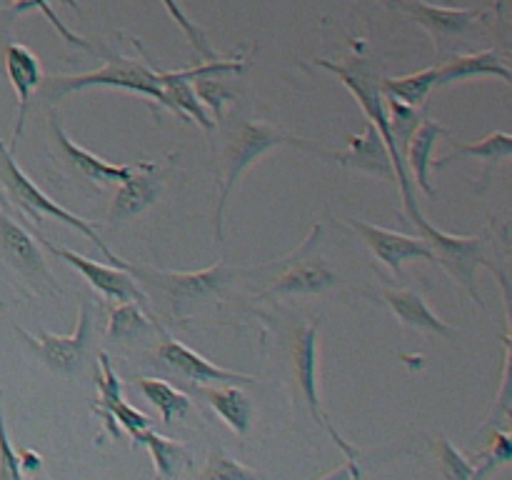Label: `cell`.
Segmentation results:
<instances>
[{
	"label": "cell",
	"mask_w": 512,
	"mask_h": 480,
	"mask_svg": "<svg viewBox=\"0 0 512 480\" xmlns=\"http://www.w3.org/2000/svg\"><path fill=\"white\" fill-rule=\"evenodd\" d=\"M278 145H293V148L308 150V153L318 155V158L330 160L328 150L315 145L313 140L298 138V135L285 133V130L273 128V125L268 123H260V120H243V123L230 133V140L228 145H225L223 153V168H220L218 180V208H215V240H218V243L223 240L225 210H228L235 183H238L240 175H243L250 165L258 163V158H263L268 150L278 148Z\"/></svg>",
	"instance_id": "cell-1"
},
{
	"label": "cell",
	"mask_w": 512,
	"mask_h": 480,
	"mask_svg": "<svg viewBox=\"0 0 512 480\" xmlns=\"http://www.w3.org/2000/svg\"><path fill=\"white\" fill-rule=\"evenodd\" d=\"M128 273L133 275L135 283L150 288V293L178 320L190 318V313H195L200 305L220 298L223 290L235 280V268L228 263H215L213 268L198 270V273H173V270L128 263Z\"/></svg>",
	"instance_id": "cell-2"
},
{
	"label": "cell",
	"mask_w": 512,
	"mask_h": 480,
	"mask_svg": "<svg viewBox=\"0 0 512 480\" xmlns=\"http://www.w3.org/2000/svg\"><path fill=\"white\" fill-rule=\"evenodd\" d=\"M315 65H320V68L338 75L340 83L355 95V100H358L360 108L365 110L370 123H373L375 128H378V133L383 135L385 145H388L390 150V158H393L395 183L400 185V195H403L405 210H408V215H403V223H418V220L423 218V213H420V205L418 200H415L413 180H410L408 168H405V160L400 158L398 148H395L393 133H390L388 108H385V93L383 88H380V78L373 73V68H370L368 63H363V60H353L350 65H338V63H330V60L325 58H318L315 60Z\"/></svg>",
	"instance_id": "cell-3"
},
{
	"label": "cell",
	"mask_w": 512,
	"mask_h": 480,
	"mask_svg": "<svg viewBox=\"0 0 512 480\" xmlns=\"http://www.w3.org/2000/svg\"><path fill=\"white\" fill-rule=\"evenodd\" d=\"M0 183H3V188L8 190V200H5V203H13L15 208L25 215V218L35 220V225H40V220L43 218L60 220V223H65L68 228L78 230L80 235H85V238H88L90 243H93L95 248L105 255V260H108L110 265L128 270V263H125L120 255H115L113 250L105 245V240H100L98 230H95L93 225H88L83 218H78L75 213L65 210L63 205L55 203L50 195H45L43 190H40L38 185H35L33 180H30L28 175L18 168V163H15V158H13V150L5 148L3 140H0Z\"/></svg>",
	"instance_id": "cell-4"
},
{
	"label": "cell",
	"mask_w": 512,
	"mask_h": 480,
	"mask_svg": "<svg viewBox=\"0 0 512 480\" xmlns=\"http://www.w3.org/2000/svg\"><path fill=\"white\" fill-rule=\"evenodd\" d=\"M390 8L400 10L405 18L428 30L440 60L463 53L475 38H480L485 25H488V15L493 13V5H485V8L443 5L440 8V5L423 3V0H390Z\"/></svg>",
	"instance_id": "cell-5"
},
{
	"label": "cell",
	"mask_w": 512,
	"mask_h": 480,
	"mask_svg": "<svg viewBox=\"0 0 512 480\" xmlns=\"http://www.w3.org/2000/svg\"><path fill=\"white\" fill-rule=\"evenodd\" d=\"M85 88H123L130 93H140L145 98H153L163 105V83H160V70L150 68L148 55L143 50V58H128V55H113L100 70L85 75H63V78H50L45 83V98L50 103H60L65 95L78 93Z\"/></svg>",
	"instance_id": "cell-6"
},
{
	"label": "cell",
	"mask_w": 512,
	"mask_h": 480,
	"mask_svg": "<svg viewBox=\"0 0 512 480\" xmlns=\"http://www.w3.org/2000/svg\"><path fill=\"white\" fill-rule=\"evenodd\" d=\"M415 225L420 238L433 248L435 263L443 265L445 273L453 275L460 285L470 293V298L483 308V295L478 288V268H488L493 273H498V265L488 260V235H450L443 230L433 228L430 223H425V218H420Z\"/></svg>",
	"instance_id": "cell-7"
},
{
	"label": "cell",
	"mask_w": 512,
	"mask_h": 480,
	"mask_svg": "<svg viewBox=\"0 0 512 480\" xmlns=\"http://www.w3.org/2000/svg\"><path fill=\"white\" fill-rule=\"evenodd\" d=\"M93 303L90 300H80V313L75 330L70 335H53L48 330L40 328L38 335H30L28 330H23L20 325H15V333L20 335L25 345L35 353V358L45 365V368L55 370L60 375H78L85 368V360H88L90 343H93Z\"/></svg>",
	"instance_id": "cell-8"
},
{
	"label": "cell",
	"mask_w": 512,
	"mask_h": 480,
	"mask_svg": "<svg viewBox=\"0 0 512 480\" xmlns=\"http://www.w3.org/2000/svg\"><path fill=\"white\" fill-rule=\"evenodd\" d=\"M0 253L35 295H60V285L55 283L35 235L15 223L3 210H0Z\"/></svg>",
	"instance_id": "cell-9"
},
{
	"label": "cell",
	"mask_w": 512,
	"mask_h": 480,
	"mask_svg": "<svg viewBox=\"0 0 512 480\" xmlns=\"http://www.w3.org/2000/svg\"><path fill=\"white\" fill-rule=\"evenodd\" d=\"M178 153L168 155L165 163L158 160H138V168L128 180L118 183V193H115L113 205L108 210L110 225H120L125 220L135 218V215L145 213L158 203L160 193L165 188V180L173 173Z\"/></svg>",
	"instance_id": "cell-10"
},
{
	"label": "cell",
	"mask_w": 512,
	"mask_h": 480,
	"mask_svg": "<svg viewBox=\"0 0 512 480\" xmlns=\"http://www.w3.org/2000/svg\"><path fill=\"white\" fill-rule=\"evenodd\" d=\"M30 233L35 235V240H38V243L43 245L48 253H53L55 258H60V260H65L68 265H73V268L78 270V273L83 275V278L88 280V283L93 285V288L98 290L103 298L113 300V303L135 300V303H140V305H148V295H145V290L135 283V278L128 273V270L115 268V265H100V263H95V260L85 258V255L75 253V250L53 245L43 233H40L38 228H33Z\"/></svg>",
	"instance_id": "cell-11"
},
{
	"label": "cell",
	"mask_w": 512,
	"mask_h": 480,
	"mask_svg": "<svg viewBox=\"0 0 512 480\" xmlns=\"http://www.w3.org/2000/svg\"><path fill=\"white\" fill-rule=\"evenodd\" d=\"M48 128H50V140H53V148H55V158L75 173L78 178L88 180L93 185H118L123 180H128L130 175L135 173L138 163H130V165H113L108 160L98 158L93 155L90 150L80 148L70 140V135L65 133L63 123H60L58 113L55 108L48 110Z\"/></svg>",
	"instance_id": "cell-12"
},
{
	"label": "cell",
	"mask_w": 512,
	"mask_h": 480,
	"mask_svg": "<svg viewBox=\"0 0 512 480\" xmlns=\"http://www.w3.org/2000/svg\"><path fill=\"white\" fill-rule=\"evenodd\" d=\"M153 325L158 328L160 333V343L155 348V358H158V365H163L165 370L175 373L178 378L188 380V383L195 385H215V383H235V385H245L253 383L255 375H245V373H235V370H225L213 365L210 360H205L203 355H198L195 350L185 348L183 343H178L175 338H170L165 333L163 325L153 318Z\"/></svg>",
	"instance_id": "cell-13"
},
{
	"label": "cell",
	"mask_w": 512,
	"mask_h": 480,
	"mask_svg": "<svg viewBox=\"0 0 512 480\" xmlns=\"http://www.w3.org/2000/svg\"><path fill=\"white\" fill-rule=\"evenodd\" d=\"M295 370H298V383L303 390V398L308 400V408L313 413L315 423L328 435H333L335 445L348 455V460H358V450L330 425L328 415H325L323 405H320V390H318V323L305 325L298 335V345H295Z\"/></svg>",
	"instance_id": "cell-14"
},
{
	"label": "cell",
	"mask_w": 512,
	"mask_h": 480,
	"mask_svg": "<svg viewBox=\"0 0 512 480\" xmlns=\"http://www.w3.org/2000/svg\"><path fill=\"white\" fill-rule=\"evenodd\" d=\"M348 225L360 235V240L368 245L370 253H373L380 263L388 265L395 275H400L403 263H408V260H425V263H435L433 248H430L420 235L385 230V228H378V225L363 223V220L358 218H350Z\"/></svg>",
	"instance_id": "cell-15"
},
{
	"label": "cell",
	"mask_w": 512,
	"mask_h": 480,
	"mask_svg": "<svg viewBox=\"0 0 512 480\" xmlns=\"http://www.w3.org/2000/svg\"><path fill=\"white\" fill-rule=\"evenodd\" d=\"M330 163L340 165V168L363 170V173L383 178L388 183H395V168L390 150L385 145L383 135L378 133L373 123L368 120L365 130L360 135H350L348 148L340 153H330Z\"/></svg>",
	"instance_id": "cell-16"
},
{
	"label": "cell",
	"mask_w": 512,
	"mask_h": 480,
	"mask_svg": "<svg viewBox=\"0 0 512 480\" xmlns=\"http://www.w3.org/2000/svg\"><path fill=\"white\" fill-rule=\"evenodd\" d=\"M448 143H450V153L443 155V158L430 163V170H443L448 168L450 163L455 160H463V158H478L483 163V175H480V185L475 190L483 193L485 188L490 185L493 180V173L505 163V160L512 155V135L503 133V130H495V133L485 135L483 140L478 143H460V140H453V135H448Z\"/></svg>",
	"instance_id": "cell-17"
},
{
	"label": "cell",
	"mask_w": 512,
	"mask_h": 480,
	"mask_svg": "<svg viewBox=\"0 0 512 480\" xmlns=\"http://www.w3.org/2000/svg\"><path fill=\"white\" fill-rule=\"evenodd\" d=\"M470 78H498L505 85L512 83V73L508 65V53L500 48L480 50V53H458L438 65V80L435 88H448Z\"/></svg>",
	"instance_id": "cell-18"
},
{
	"label": "cell",
	"mask_w": 512,
	"mask_h": 480,
	"mask_svg": "<svg viewBox=\"0 0 512 480\" xmlns=\"http://www.w3.org/2000/svg\"><path fill=\"white\" fill-rule=\"evenodd\" d=\"M5 70H8L10 85L18 93V113H15V130H13V145L10 150L15 153V145H18L20 135H23L25 118H28L30 108V95L40 88L43 83V68H40V60L33 50H28L20 43H10L5 48Z\"/></svg>",
	"instance_id": "cell-19"
},
{
	"label": "cell",
	"mask_w": 512,
	"mask_h": 480,
	"mask_svg": "<svg viewBox=\"0 0 512 480\" xmlns=\"http://www.w3.org/2000/svg\"><path fill=\"white\" fill-rule=\"evenodd\" d=\"M160 83H163V105L173 110L185 123H198L205 133H213L215 120L210 118L205 105L200 103L198 93L193 88V75L190 68L185 70H160Z\"/></svg>",
	"instance_id": "cell-20"
},
{
	"label": "cell",
	"mask_w": 512,
	"mask_h": 480,
	"mask_svg": "<svg viewBox=\"0 0 512 480\" xmlns=\"http://www.w3.org/2000/svg\"><path fill=\"white\" fill-rule=\"evenodd\" d=\"M383 300L390 305L395 318L405 325V328L415 330V333L425 335H440V338H450L453 328L445 320H440L433 310L428 308L425 298L415 290H398V288H383Z\"/></svg>",
	"instance_id": "cell-21"
},
{
	"label": "cell",
	"mask_w": 512,
	"mask_h": 480,
	"mask_svg": "<svg viewBox=\"0 0 512 480\" xmlns=\"http://www.w3.org/2000/svg\"><path fill=\"white\" fill-rule=\"evenodd\" d=\"M340 280L323 260H298L290 265L268 290L265 295H315L323 290L335 288Z\"/></svg>",
	"instance_id": "cell-22"
},
{
	"label": "cell",
	"mask_w": 512,
	"mask_h": 480,
	"mask_svg": "<svg viewBox=\"0 0 512 480\" xmlns=\"http://www.w3.org/2000/svg\"><path fill=\"white\" fill-rule=\"evenodd\" d=\"M448 128L433 118H425L415 135L410 138L408 150H405V168L408 173H415L420 190L425 198H435V188L430 185V163H433V150L440 138H448Z\"/></svg>",
	"instance_id": "cell-23"
},
{
	"label": "cell",
	"mask_w": 512,
	"mask_h": 480,
	"mask_svg": "<svg viewBox=\"0 0 512 480\" xmlns=\"http://www.w3.org/2000/svg\"><path fill=\"white\" fill-rule=\"evenodd\" d=\"M205 400L210 403V408L220 415L228 428H233V433L245 435L253 425V403H250L248 395L238 388L235 383H215L205 385L203 388Z\"/></svg>",
	"instance_id": "cell-24"
},
{
	"label": "cell",
	"mask_w": 512,
	"mask_h": 480,
	"mask_svg": "<svg viewBox=\"0 0 512 480\" xmlns=\"http://www.w3.org/2000/svg\"><path fill=\"white\" fill-rule=\"evenodd\" d=\"M135 443L145 445L150 450V458L155 463V475L160 480H168V478H178L180 470L188 465L190 453H188V445L178 443L173 438H165V435L155 433V430H143V433L135 438Z\"/></svg>",
	"instance_id": "cell-25"
},
{
	"label": "cell",
	"mask_w": 512,
	"mask_h": 480,
	"mask_svg": "<svg viewBox=\"0 0 512 480\" xmlns=\"http://www.w3.org/2000/svg\"><path fill=\"white\" fill-rule=\"evenodd\" d=\"M385 108H388L390 133H393L395 148H398L400 158L405 160V150H408L410 138H413L415 130L420 128V123L428 118V103L408 105V103H403V100H398V98H393V95L385 93Z\"/></svg>",
	"instance_id": "cell-26"
},
{
	"label": "cell",
	"mask_w": 512,
	"mask_h": 480,
	"mask_svg": "<svg viewBox=\"0 0 512 480\" xmlns=\"http://www.w3.org/2000/svg\"><path fill=\"white\" fill-rule=\"evenodd\" d=\"M138 388L140 393L145 395V400L160 410V420H163L165 425H173V420L183 418V415L190 410L188 395L180 393L178 388L168 385L165 380L140 378Z\"/></svg>",
	"instance_id": "cell-27"
},
{
	"label": "cell",
	"mask_w": 512,
	"mask_h": 480,
	"mask_svg": "<svg viewBox=\"0 0 512 480\" xmlns=\"http://www.w3.org/2000/svg\"><path fill=\"white\" fill-rule=\"evenodd\" d=\"M153 323L143 315V305L135 300H125L110 310L108 340L110 343H133L150 333Z\"/></svg>",
	"instance_id": "cell-28"
},
{
	"label": "cell",
	"mask_w": 512,
	"mask_h": 480,
	"mask_svg": "<svg viewBox=\"0 0 512 480\" xmlns=\"http://www.w3.org/2000/svg\"><path fill=\"white\" fill-rule=\"evenodd\" d=\"M435 80H438V65L420 70V73L403 75V78H380V88H383V93L393 95V98L403 100L408 105H423L428 103V95L435 88Z\"/></svg>",
	"instance_id": "cell-29"
},
{
	"label": "cell",
	"mask_w": 512,
	"mask_h": 480,
	"mask_svg": "<svg viewBox=\"0 0 512 480\" xmlns=\"http://www.w3.org/2000/svg\"><path fill=\"white\" fill-rule=\"evenodd\" d=\"M193 83L200 103L213 110L215 120H223L225 105L233 103V90L228 88L223 75H198V78H193Z\"/></svg>",
	"instance_id": "cell-30"
},
{
	"label": "cell",
	"mask_w": 512,
	"mask_h": 480,
	"mask_svg": "<svg viewBox=\"0 0 512 480\" xmlns=\"http://www.w3.org/2000/svg\"><path fill=\"white\" fill-rule=\"evenodd\" d=\"M200 480H248L255 478V470L245 468L238 460L230 458L223 448H215L210 453L208 465L198 473Z\"/></svg>",
	"instance_id": "cell-31"
},
{
	"label": "cell",
	"mask_w": 512,
	"mask_h": 480,
	"mask_svg": "<svg viewBox=\"0 0 512 480\" xmlns=\"http://www.w3.org/2000/svg\"><path fill=\"white\" fill-rule=\"evenodd\" d=\"M475 463L480 468H475V478H485V475L493 473L498 465H505L512 460V445H510V430H495L493 428V438H490L488 450L475 455Z\"/></svg>",
	"instance_id": "cell-32"
},
{
	"label": "cell",
	"mask_w": 512,
	"mask_h": 480,
	"mask_svg": "<svg viewBox=\"0 0 512 480\" xmlns=\"http://www.w3.org/2000/svg\"><path fill=\"white\" fill-rule=\"evenodd\" d=\"M438 460H440V473L448 480H470L475 478V465L473 460L465 458L448 438H438Z\"/></svg>",
	"instance_id": "cell-33"
},
{
	"label": "cell",
	"mask_w": 512,
	"mask_h": 480,
	"mask_svg": "<svg viewBox=\"0 0 512 480\" xmlns=\"http://www.w3.org/2000/svg\"><path fill=\"white\" fill-rule=\"evenodd\" d=\"M160 3L165 5V10H168V15L170 18L175 20V23H178V28L183 30L185 35H188V40H190V45H193L195 50H198L200 55H203V58H218V55H215V50L210 48V43H208V35L203 33V28H198V25L193 23V20L188 18V15L183 13V8H180L178 5V0H160Z\"/></svg>",
	"instance_id": "cell-34"
},
{
	"label": "cell",
	"mask_w": 512,
	"mask_h": 480,
	"mask_svg": "<svg viewBox=\"0 0 512 480\" xmlns=\"http://www.w3.org/2000/svg\"><path fill=\"white\" fill-rule=\"evenodd\" d=\"M505 355H503V378H500V393L495 398V408L480 430L495 428L500 420H510V335L505 333Z\"/></svg>",
	"instance_id": "cell-35"
},
{
	"label": "cell",
	"mask_w": 512,
	"mask_h": 480,
	"mask_svg": "<svg viewBox=\"0 0 512 480\" xmlns=\"http://www.w3.org/2000/svg\"><path fill=\"white\" fill-rule=\"evenodd\" d=\"M20 475H23V470H20V458L8 438L3 403H0V480H20Z\"/></svg>",
	"instance_id": "cell-36"
},
{
	"label": "cell",
	"mask_w": 512,
	"mask_h": 480,
	"mask_svg": "<svg viewBox=\"0 0 512 480\" xmlns=\"http://www.w3.org/2000/svg\"><path fill=\"white\" fill-rule=\"evenodd\" d=\"M33 5H35V8L40 10V13L45 15V18L50 20V23L55 25V30H58V33L63 35V40H65V43H73V45H78V48H83V50H93V45H90L88 40H85V38H80L78 33H73V30H68V28H65V25H63V20H58V15H55V10L50 8V5H48V0H23V3H20V10H25V8H33Z\"/></svg>",
	"instance_id": "cell-37"
},
{
	"label": "cell",
	"mask_w": 512,
	"mask_h": 480,
	"mask_svg": "<svg viewBox=\"0 0 512 480\" xmlns=\"http://www.w3.org/2000/svg\"><path fill=\"white\" fill-rule=\"evenodd\" d=\"M18 458H20V470H40V465H43L40 455L33 453V450H23Z\"/></svg>",
	"instance_id": "cell-38"
},
{
	"label": "cell",
	"mask_w": 512,
	"mask_h": 480,
	"mask_svg": "<svg viewBox=\"0 0 512 480\" xmlns=\"http://www.w3.org/2000/svg\"><path fill=\"white\" fill-rule=\"evenodd\" d=\"M423 3H433V5L443 3V5H448V3H450V0H423Z\"/></svg>",
	"instance_id": "cell-39"
},
{
	"label": "cell",
	"mask_w": 512,
	"mask_h": 480,
	"mask_svg": "<svg viewBox=\"0 0 512 480\" xmlns=\"http://www.w3.org/2000/svg\"><path fill=\"white\" fill-rule=\"evenodd\" d=\"M65 5H73V8H78V3H75V0H63Z\"/></svg>",
	"instance_id": "cell-40"
}]
</instances>
